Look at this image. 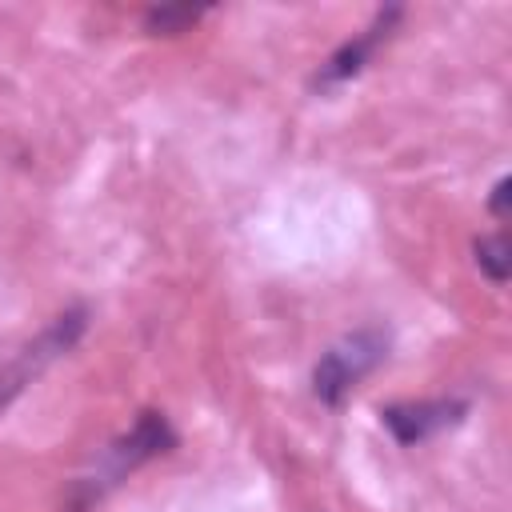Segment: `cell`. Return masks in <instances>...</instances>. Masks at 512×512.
<instances>
[{
	"instance_id": "obj_3",
	"label": "cell",
	"mask_w": 512,
	"mask_h": 512,
	"mask_svg": "<svg viewBox=\"0 0 512 512\" xmlns=\"http://www.w3.org/2000/svg\"><path fill=\"white\" fill-rule=\"evenodd\" d=\"M464 412V404H448V400H436V404H396L384 412V424L396 432L400 444H416L448 424H456Z\"/></svg>"
},
{
	"instance_id": "obj_2",
	"label": "cell",
	"mask_w": 512,
	"mask_h": 512,
	"mask_svg": "<svg viewBox=\"0 0 512 512\" xmlns=\"http://www.w3.org/2000/svg\"><path fill=\"white\" fill-rule=\"evenodd\" d=\"M80 328H84V312H68V316H60L36 344H28V348H20L16 352V360L12 364H4L0 368V408L24 388V384H32L60 352H68L72 348V340L80 336Z\"/></svg>"
},
{
	"instance_id": "obj_4",
	"label": "cell",
	"mask_w": 512,
	"mask_h": 512,
	"mask_svg": "<svg viewBox=\"0 0 512 512\" xmlns=\"http://www.w3.org/2000/svg\"><path fill=\"white\" fill-rule=\"evenodd\" d=\"M164 448H172V428L164 424V416L144 412V416L136 420L132 436L112 448V464H116V472H124V468H136L140 460H148V456H156V452H164Z\"/></svg>"
},
{
	"instance_id": "obj_8",
	"label": "cell",
	"mask_w": 512,
	"mask_h": 512,
	"mask_svg": "<svg viewBox=\"0 0 512 512\" xmlns=\"http://www.w3.org/2000/svg\"><path fill=\"white\" fill-rule=\"evenodd\" d=\"M508 188H512V180H500V184H496V196H492V212H496V216L508 212Z\"/></svg>"
},
{
	"instance_id": "obj_6",
	"label": "cell",
	"mask_w": 512,
	"mask_h": 512,
	"mask_svg": "<svg viewBox=\"0 0 512 512\" xmlns=\"http://www.w3.org/2000/svg\"><path fill=\"white\" fill-rule=\"evenodd\" d=\"M508 252H512V248H508V236H504V232L476 244V260H480V268H484L496 284L508 280V272H512V256H508Z\"/></svg>"
},
{
	"instance_id": "obj_5",
	"label": "cell",
	"mask_w": 512,
	"mask_h": 512,
	"mask_svg": "<svg viewBox=\"0 0 512 512\" xmlns=\"http://www.w3.org/2000/svg\"><path fill=\"white\" fill-rule=\"evenodd\" d=\"M380 28H384V20L364 36V40H356V44H348V48H340L336 56H332V68H328V80H344V76H352V72H360V64H364V56L372 52V44L380 40Z\"/></svg>"
},
{
	"instance_id": "obj_1",
	"label": "cell",
	"mask_w": 512,
	"mask_h": 512,
	"mask_svg": "<svg viewBox=\"0 0 512 512\" xmlns=\"http://www.w3.org/2000/svg\"><path fill=\"white\" fill-rule=\"evenodd\" d=\"M380 360H384V336H376V332H356V336L332 344V348L320 356L316 376H312V380H316V396H320L324 404H340L344 392H348L364 372H372Z\"/></svg>"
},
{
	"instance_id": "obj_7",
	"label": "cell",
	"mask_w": 512,
	"mask_h": 512,
	"mask_svg": "<svg viewBox=\"0 0 512 512\" xmlns=\"http://www.w3.org/2000/svg\"><path fill=\"white\" fill-rule=\"evenodd\" d=\"M204 8H188V4H180V8H156V12H148V32H180V28H188L196 16H200Z\"/></svg>"
}]
</instances>
